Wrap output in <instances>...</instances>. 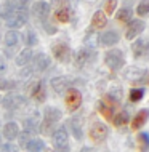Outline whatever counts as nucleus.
I'll list each match as a JSON object with an SVG mask.
<instances>
[{
    "label": "nucleus",
    "mask_w": 149,
    "mask_h": 152,
    "mask_svg": "<svg viewBox=\"0 0 149 152\" xmlns=\"http://www.w3.org/2000/svg\"><path fill=\"white\" fill-rule=\"evenodd\" d=\"M63 117L59 109L56 107H45L43 109V120L40 123V131L43 134H50L55 128V123H58Z\"/></svg>",
    "instance_id": "f257e3e1"
},
{
    "label": "nucleus",
    "mask_w": 149,
    "mask_h": 152,
    "mask_svg": "<svg viewBox=\"0 0 149 152\" xmlns=\"http://www.w3.org/2000/svg\"><path fill=\"white\" fill-rule=\"evenodd\" d=\"M104 63L109 69H112V71H119V69L123 67V64H125V58H123V51L122 50H117V48H114V50H109L104 55Z\"/></svg>",
    "instance_id": "f03ea898"
},
{
    "label": "nucleus",
    "mask_w": 149,
    "mask_h": 152,
    "mask_svg": "<svg viewBox=\"0 0 149 152\" xmlns=\"http://www.w3.org/2000/svg\"><path fill=\"white\" fill-rule=\"evenodd\" d=\"M53 147H55V152H69L68 131L64 126H59L53 131Z\"/></svg>",
    "instance_id": "7ed1b4c3"
},
{
    "label": "nucleus",
    "mask_w": 149,
    "mask_h": 152,
    "mask_svg": "<svg viewBox=\"0 0 149 152\" xmlns=\"http://www.w3.org/2000/svg\"><path fill=\"white\" fill-rule=\"evenodd\" d=\"M51 53L55 56V59H58L59 63H68L71 61V47L64 42H56L51 45Z\"/></svg>",
    "instance_id": "20e7f679"
},
{
    "label": "nucleus",
    "mask_w": 149,
    "mask_h": 152,
    "mask_svg": "<svg viewBox=\"0 0 149 152\" xmlns=\"http://www.w3.org/2000/svg\"><path fill=\"white\" fill-rule=\"evenodd\" d=\"M95 56L96 55H95L93 50H88V48L82 47V48H79V50L74 53V63H76L77 67H84V66L93 63Z\"/></svg>",
    "instance_id": "39448f33"
},
{
    "label": "nucleus",
    "mask_w": 149,
    "mask_h": 152,
    "mask_svg": "<svg viewBox=\"0 0 149 152\" xmlns=\"http://www.w3.org/2000/svg\"><path fill=\"white\" fill-rule=\"evenodd\" d=\"M64 101H66L68 109L74 112V110H77L79 107H80V104H82V93L79 91V90H76V88L66 90V93H64Z\"/></svg>",
    "instance_id": "423d86ee"
},
{
    "label": "nucleus",
    "mask_w": 149,
    "mask_h": 152,
    "mask_svg": "<svg viewBox=\"0 0 149 152\" xmlns=\"http://www.w3.org/2000/svg\"><path fill=\"white\" fill-rule=\"evenodd\" d=\"M26 23H27V11H13L5 21V24L10 27L11 31L23 27Z\"/></svg>",
    "instance_id": "0eeeda50"
},
{
    "label": "nucleus",
    "mask_w": 149,
    "mask_h": 152,
    "mask_svg": "<svg viewBox=\"0 0 149 152\" xmlns=\"http://www.w3.org/2000/svg\"><path fill=\"white\" fill-rule=\"evenodd\" d=\"M115 104L117 102L112 101L109 96L106 94V98L104 99H101L98 102V109H99V114H101L103 117L106 118V120H112V117H114V107H115Z\"/></svg>",
    "instance_id": "6e6552de"
},
{
    "label": "nucleus",
    "mask_w": 149,
    "mask_h": 152,
    "mask_svg": "<svg viewBox=\"0 0 149 152\" xmlns=\"http://www.w3.org/2000/svg\"><path fill=\"white\" fill-rule=\"evenodd\" d=\"M107 136V128L103 122H93L90 126V138L95 142H103Z\"/></svg>",
    "instance_id": "1a4fd4ad"
},
{
    "label": "nucleus",
    "mask_w": 149,
    "mask_h": 152,
    "mask_svg": "<svg viewBox=\"0 0 149 152\" xmlns=\"http://www.w3.org/2000/svg\"><path fill=\"white\" fill-rule=\"evenodd\" d=\"M131 51L135 58H143L149 53V40L148 39H138L131 43Z\"/></svg>",
    "instance_id": "9d476101"
},
{
    "label": "nucleus",
    "mask_w": 149,
    "mask_h": 152,
    "mask_svg": "<svg viewBox=\"0 0 149 152\" xmlns=\"http://www.w3.org/2000/svg\"><path fill=\"white\" fill-rule=\"evenodd\" d=\"M144 31V21L143 19H131L130 24H128V29H127V39L128 40H133L136 39L141 32Z\"/></svg>",
    "instance_id": "9b49d317"
},
{
    "label": "nucleus",
    "mask_w": 149,
    "mask_h": 152,
    "mask_svg": "<svg viewBox=\"0 0 149 152\" xmlns=\"http://www.w3.org/2000/svg\"><path fill=\"white\" fill-rule=\"evenodd\" d=\"M31 96L34 98L37 102H43L45 98H47V88H45L43 82L35 80L34 83L31 85Z\"/></svg>",
    "instance_id": "f8f14e48"
},
{
    "label": "nucleus",
    "mask_w": 149,
    "mask_h": 152,
    "mask_svg": "<svg viewBox=\"0 0 149 152\" xmlns=\"http://www.w3.org/2000/svg\"><path fill=\"white\" fill-rule=\"evenodd\" d=\"M2 134H3V138L8 139V141H13V139H16L19 136V126H18V123H15V122H8L3 125V128H2Z\"/></svg>",
    "instance_id": "ddd939ff"
},
{
    "label": "nucleus",
    "mask_w": 149,
    "mask_h": 152,
    "mask_svg": "<svg viewBox=\"0 0 149 152\" xmlns=\"http://www.w3.org/2000/svg\"><path fill=\"white\" fill-rule=\"evenodd\" d=\"M50 64H51V59L48 58V55H45V53H39V55L34 58V69L39 72H43L47 71L50 67Z\"/></svg>",
    "instance_id": "4468645a"
},
{
    "label": "nucleus",
    "mask_w": 149,
    "mask_h": 152,
    "mask_svg": "<svg viewBox=\"0 0 149 152\" xmlns=\"http://www.w3.org/2000/svg\"><path fill=\"white\" fill-rule=\"evenodd\" d=\"M32 13H34L39 19H45L50 15V3L43 2V0L34 3V7H32Z\"/></svg>",
    "instance_id": "2eb2a0df"
},
{
    "label": "nucleus",
    "mask_w": 149,
    "mask_h": 152,
    "mask_svg": "<svg viewBox=\"0 0 149 152\" xmlns=\"http://www.w3.org/2000/svg\"><path fill=\"white\" fill-rule=\"evenodd\" d=\"M148 118H149V109L144 107L133 117V120H131V130H139L148 122Z\"/></svg>",
    "instance_id": "dca6fc26"
},
{
    "label": "nucleus",
    "mask_w": 149,
    "mask_h": 152,
    "mask_svg": "<svg viewBox=\"0 0 149 152\" xmlns=\"http://www.w3.org/2000/svg\"><path fill=\"white\" fill-rule=\"evenodd\" d=\"M99 42L104 47H112V45L119 42V34L115 31H106L99 35Z\"/></svg>",
    "instance_id": "f3484780"
},
{
    "label": "nucleus",
    "mask_w": 149,
    "mask_h": 152,
    "mask_svg": "<svg viewBox=\"0 0 149 152\" xmlns=\"http://www.w3.org/2000/svg\"><path fill=\"white\" fill-rule=\"evenodd\" d=\"M71 16H72V11L69 7L66 5H58L56 10H55V18L58 19L59 23H68L71 21Z\"/></svg>",
    "instance_id": "a211bd4d"
},
{
    "label": "nucleus",
    "mask_w": 149,
    "mask_h": 152,
    "mask_svg": "<svg viewBox=\"0 0 149 152\" xmlns=\"http://www.w3.org/2000/svg\"><path fill=\"white\" fill-rule=\"evenodd\" d=\"M68 85H69V79L64 75H59V77H55L51 79V87L56 93H66L68 90Z\"/></svg>",
    "instance_id": "6ab92c4d"
},
{
    "label": "nucleus",
    "mask_w": 149,
    "mask_h": 152,
    "mask_svg": "<svg viewBox=\"0 0 149 152\" xmlns=\"http://www.w3.org/2000/svg\"><path fill=\"white\" fill-rule=\"evenodd\" d=\"M84 45L85 48H88V50H95V48L99 45V35L96 34V32H87L85 39H84Z\"/></svg>",
    "instance_id": "aec40b11"
},
{
    "label": "nucleus",
    "mask_w": 149,
    "mask_h": 152,
    "mask_svg": "<svg viewBox=\"0 0 149 152\" xmlns=\"http://www.w3.org/2000/svg\"><path fill=\"white\" fill-rule=\"evenodd\" d=\"M32 56H34V53H32L31 48H24V50L19 51V55L16 56L15 61L18 66H26V64H29V61L32 59Z\"/></svg>",
    "instance_id": "412c9836"
},
{
    "label": "nucleus",
    "mask_w": 149,
    "mask_h": 152,
    "mask_svg": "<svg viewBox=\"0 0 149 152\" xmlns=\"http://www.w3.org/2000/svg\"><path fill=\"white\" fill-rule=\"evenodd\" d=\"M26 149H27V152H42L45 149V142L39 138L29 139L26 142Z\"/></svg>",
    "instance_id": "4be33fe9"
},
{
    "label": "nucleus",
    "mask_w": 149,
    "mask_h": 152,
    "mask_svg": "<svg viewBox=\"0 0 149 152\" xmlns=\"http://www.w3.org/2000/svg\"><path fill=\"white\" fill-rule=\"evenodd\" d=\"M106 23H107V18H106V15L103 13V11H96V13L93 15V18H92L93 27L103 29V27H106Z\"/></svg>",
    "instance_id": "5701e85b"
},
{
    "label": "nucleus",
    "mask_w": 149,
    "mask_h": 152,
    "mask_svg": "<svg viewBox=\"0 0 149 152\" xmlns=\"http://www.w3.org/2000/svg\"><path fill=\"white\" fill-rule=\"evenodd\" d=\"M112 122H114L115 126H123L127 122H130V115H128L127 110H119V112L112 117Z\"/></svg>",
    "instance_id": "b1692460"
},
{
    "label": "nucleus",
    "mask_w": 149,
    "mask_h": 152,
    "mask_svg": "<svg viewBox=\"0 0 149 152\" xmlns=\"http://www.w3.org/2000/svg\"><path fill=\"white\" fill-rule=\"evenodd\" d=\"M115 19H117L119 23H130L131 19V10L130 8H127V7H123V8H120V10L115 13Z\"/></svg>",
    "instance_id": "393cba45"
},
{
    "label": "nucleus",
    "mask_w": 149,
    "mask_h": 152,
    "mask_svg": "<svg viewBox=\"0 0 149 152\" xmlns=\"http://www.w3.org/2000/svg\"><path fill=\"white\" fill-rule=\"evenodd\" d=\"M69 126H71V131L74 134V138L76 139H82V126H80V120H79L77 117H72L71 122H69Z\"/></svg>",
    "instance_id": "a878e982"
},
{
    "label": "nucleus",
    "mask_w": 149,
    "mask_h": 152,
    "mask_svg": "<svg viewBox=\"0 0 149 152\" xmlns=\"http://www.w3.org/2000/svg\"><path fill=\"white\" fill-rule=\"evenodd\" d=\"M18 42H19V35H18V32H16V31H10V32H7V34H5V45L8 48L16 47Z\"/></svg>",
    "instance_id": "bb28decb"
},
{
    "label": "nucleus",
    "mask_w": 149,
    "mask_h": 152,
    "mask_svg": "<svg viewBox=\"0 0 149 152\" xmlns=\"http://www.w3.org/2000/svg\"><path fill=\"white\" fill-rule=\"evenodd\" d=\"M144 74H146V72L141 71V69H138V67H130L125 72V77H127L128 80H141Z\"/></svg>",
    "instance_id": "cd10ccee"
},
{
    "label": "nucleus",
    "mask_w": 149,
    "mask_h": 152,
    "mask_svg": "<svg viewBox=\"0 0 149 152\" xmlns=\"http://www.w3.org/2000/svg\"><path fill=\"white\" fill-rule=\"evenodd\" d=\"M10 3L13 11H27L29 8V0H11Z\"/></svg>",
    "instance_id": "c85d7f7f"
},
{
    "label": "nucleus",
    "mask_w": 149,
    "mask_h": 152,
    "mask_svg": "<svg viewBox=\"0 0 149 152\" xmlns=\"http://www.w3.org/2000/svg\"><path fill=\"white\" fill-rule=\"evenodd\" d=\"M138 142H139V147H141V152H148L149 151V133H146V131L139 133Z\"/></svg>",
    "instance_id": "c756f323"
},
{
    "label": "nucleus",
    "mask_w": 149,
    "mask_h": 152,
    "mask_svg": "<svg viewBox=\"0 0 149 152\" xmlns=\"http://www.w3.org/2000/svg\"><path fill=\"white\" fill-rule=\"evenodd\" d=\"M143 96H144V88H131L130 90V94H128V98H130L131 102L141 101Z\"/></svg>",
    "instance_id": "7c9ffc66"
},
{
    "label": "nucleus",
    "mask_w": 149,
    "mask_h": 152,
    "mask_svg": "<svg viewBox=\"0 0 149 152\" xmlns=\"http://www.w3.org/2000/svg\"><path fill=\"white\" fill-rule=\"evenodd\" d=\"M19 102H21V99H16L13 94H10V96H5V99H3L2 104L5 106V107H8V109H15Z\"/></svg>",
    "instance_id": "2f4dec72"
},
{
    "label": "nucleus",
    "mask_w": 149,
    "mask_h": 152,
    "mask_svg": "<svg viewBox=\"0 0 149 152\" xmlns=\"http://www.w3.org/2000/svg\"><path fill=\"white\" fill-rule=\"evenodd\" d=\"M136 13H138L139 16H148L149 15V0H141V2L138 3Z\"/></svg>",
    "instance_id": "473e14b6"
},
{
    "label": "nucleus",
    "mask_w": 149,
    "mask_h": 152,
    "mask_svg": "<svg viewBox=\"0 0 149 152\" xmlns=\"http://www.w3.org/2000/svg\"><path fill=\"white\" fill-rule=\"evenodd\" d=\"M37 42H39V39H37L35 32L34 31H27V34H26V45H27V48L37 45Z\"/></svg>",
    "instance_id": "72a5a7b5"
},
{
    "label": "nucleus",
    "mask_w": 149,
    "mask_h": 152,
    "mask_svg": "<svg viewBox=\"0 0 149 152\" xmlns=\"http://www.w3.org/2000/svg\"><path fill=\"white\" fill-rule=\"evenodd\" d=\"M115 7H117V0H104V15H111L114 13Z\"/></svg>",
    "instance_id": "f704fd0d"
},
{
    "label": "nucleus",
    "mask_w": 149,
    "mask_h": 152,
    "mask_svg": "<svg viewBox=\"0 0 149 152\" xmlns=\"http://www.w3.org/2000/svg\"><path fill=\"white\" fill-rule=\"evenodd\" d=\"M13 87H15V83L11 80H7V79H3V77H0V90H10Z\"/></svg>",
    "instance_id": "c9c22d12"
},
{
    "label": "nucleus",
    "mask_w": 149,
    "mask_h": 152,
    "mask_svg": "<svg viewBox=\"0 0 149 152\" xmlns=\"http://www.w3.org/2000/svg\"><path fill=\"white\" fill-rule=\"evenodd\" d=\"M43 27H45V31H47V34H55V32L58 31L56 26H53V24H50L47 21H43Z\"/></svg>",
    "instance_id": "e433bc0d"
},
{
    "label": "nucleus",
    "mask_w": 149,
    "mask_h": 152,
    "mask_svg": "<svg viewBox=\"0 0 149 152\" xmlns=\"http://www.w3.org/2000/svg\"><path fill=\"white\" fill-rule=\"evenodd\" d=\"M2 151H3V152H18V147H16V146H13V144H10V142H8V144H3Z\"/></svg>",
    "instance_id": "4c0bfd02"
},
{
    "label": "nucleus",
    "mask_w": 149,
    "mask_h": 152,
    "mask_svg": "<svg viewBox=\"0 0 149 152\" xmlns=\"http://www.w3.org/2000/svg\"><path fill=\"white\" fill-rule=\"evenodd\" d=\"M143 82H144V83H149V74H144V75H143V79H141Z\"/></svg>",
    "instance_id": "58836bf2"
},
{
    "label": "nucleus",
    "mask_w": 149,
    "mask_h": 152,
    "mask_svg": "<svg viewBox=\"0 0 149 152\" xmlns=\"http://www.w3.org/2000/svg\"><path fill=\"white\" fill-rule=\"evenodd\" d=\"M5 71V63H3V59H0V72Z\"/></svg>",
    "instance_id": "ea45409f"
},
{
    "label": "nucleus",
    "mask_w": 149,
    "mask_h": 152,
    "mask_svg": "<svg viewBox=\"0 0 149 152\" xmlns=\"http://www.w3.org/2000/svg\"><path fill=\"white\" fill-rule=\"evenodd\" d=\"M80 152H93V149H90V147H84Z\"/></svg>",
    "instance_id": "a19ab883"
}]
</instances>
